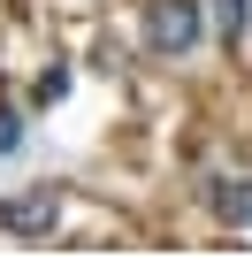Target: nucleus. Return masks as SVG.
<instances>
[{
	"instance_id": "1",
	"label": "nucleus",
	"mask_w": 252,
	"mask_h": 260,
	"mask_svg": "<svg viewBox=\"0 0 252 260\" xmlns=\"http://www.w3.org/2000/svg\"><path fill=\"white\" fill-rule=\"evenodd\" d=\"M146 46L161 61H184L199 46V0H153L146 8Z\"/></svg>"
},
{
	"instance_id": "2",
	"label": "nucleus",
	"mask_w": 252,
	"mask_h": 260,
	"mask_svg": "<svg viewBox=\"0 0 252 260\" xmlns=\"http://www.w3.org/2000/svg\"><path fill=\"white\" fill-rule=\"evenodd\" d=\"M54 222H61V191L54 184H31L16 199H0V230H16V237H46Z\"/></svg>"
},
{
	"instance_id": "3",
	"label": "nucleus",
	"mask_w": 252,
	"mask_h": 260,
	"mask_svg": "<svg viewBox=\"0 0 252 260\" xmlns=\"http://www.w3.org/2000/svg\"><path fill=\"white\" fill-rule=\"evenodd\" d=\"M206 199H214V214H222L229 230H252V176H222Z\"/></svg>"
},
{
	"instance_id": "4",
	"label": "nucleus",
	"mask_w": 252,
	"mask_h": 260,
	"mask_svg": "<svg viewBox=\"0 0 252 260\" xmlns=\"http://www.w3.org/2000/svg\"><path fill=\"white\" fill-rule=\"evenodd\" d=\"M244 23H252V0H214V31L222 39H244Z\"/></svg>"
},
{
	"instance_id": "5",
	"label": "nucleus",
	"mask_w": 252,
	"mask_h": 260,
	"mask_svg": "<svg viewBox=\"0 0 252 260\" xmlns=\"http://www.w3.org/2000/svg\"><path fill=\"white\" fill-rule=\"evenodd\" d=\"M61 92H69V69H46V77H39V84H31V100H39V107H54V100H61Z\"/></svg>"
},
{
	"instance_id": "6",
	"label": "nucleus",
	"mask_w": 252,
	"mask_h": 260,
	"mask_svg": "<svg viewBox=\"0 0 252 260\" xmlns=\"http://www.w3.org/2000/svg\"><path fill=\"white\" fill-rule=\"evenodd\" d=\"M16 146H23V115H16V107H0V153H16Z\"/></svg>"
}]
</instances>
